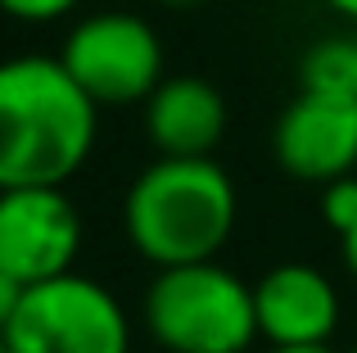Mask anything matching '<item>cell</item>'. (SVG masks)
Returning <instances> with one entry per match:
<instances>
[{"mask_svg":"<svg viewBox=\"0 0 357 353\" xmlns=\"http://www.w3.org/2000/svg\"><path fill=\"white\" fill-rule=\"evenodd\" d=\"M59 63L100 109L145 105L167 77L158 32L127 5L77 18L59 41Z\"/></svg>","mask_w":357,"mask_h":353,"instance_id":"277c9868","label":"cell"},{"mask_svg":"<svg viewBox=\"0 0 357 353\" xmlns=\"http://www.w3.org/2000/svg\"><path fill=\"white\" fill-rule=\"evenodd\" d=\"M276 168L294 181L331 186L357 172V96L298 91L271 127Z\"/></svg>","mask_w":357,"mask_h":353,"instance_id":"52a82bcc","label":"cell"},{"mask_svg":"<svg viewBox=\"0 0 357 353\" xmlns=\"http://www.w3.org/2000/svg\"><path fill=\"white\" fill-rule=\"evenodd\" d=\"M82 209L68 186H14L0 190V267L18 285H41L77 272Z\"/></svg>","mask_w":357,"mask_h":353,"instance_id":"8992f818","label":"cell"},{"mask_svg":"<svg viewBox=\"0 0 357 353\" xmlns=\"http://www.w3.org/2000/svg\"><path fill=\"white\" fill-rule=\"evenodd\" d=\"M258 336L271 349L331 345L340 331V290L312 263H276L253 281Z\"/></svg>","mask_w":357,"mask_h":353,"instance_id":"ba28073f","label":"cell"},{"mask_svg":"<svg viewBox=\"0 0 357 353\" xmlns=\"http://www.w3.org/2000/svg\"><path fill=\"white\" fill-rule=\"evenodd\" d=\"M349 353H357V345H353V349H349Z\"/></svg>","mask_w":357,"mask_h":353,"instance_id":"ffe728a7","label":"cell"},{"mask_svg":"<svg viewBox=\"0 0 357 353\" xmlns=\"http://www.w3.org/2000/svg\"><path fill=\"white\" fill-rule=\"evenodd\" d=\"M82 0H0V14L18 23H59L77 9Z\"/></svg>","mask_w":357,"mask_h":353,"instance_id":"7c38bea8","label":"cell"},{"mask_svg":"<svg viewBox=\"0 0 357 353\" xmlns=\"http://www.w3.org/2000/svg\"><path fill=\"white\" fill-rule=\"evenodd\" d=\"M145 136L163 159H213L227 136V100L208 77L176 73L145 100Z\"/></svg>","mask_w":357,"mask_h":353,"instance_id":"9c48e42d","label":"cell"},{"mask_svg":"<svg viewBox=\"0 0 357 353\" xmlns=\"http://www.w3.org/2000/svg\"><path fill=\"white\" fill-rule=\"evenodd\" d=\"M321 5L335 9L340 18H353V23H357V0H321Z\"/></svg>","mask_w":357,"mask_h":353,"instance_id":"9a60e30c","label":"cell"},{"mask_svg":"<svg viewBox=\"0 0 357 353\" xmlns=\"http://www.w3.org/2000/svg\"><path fill=\"white\" fill-rule=\"evenodd\" d=\"M262 353H335V349H331V345H312V349H271V345H267Z\"/></svg>","mask_w":357,"mask_h":353,"instance_id":"2e32d148","label":"cell"},{"mask_svg":"<svg viewBox=\"0 0 357 353\" xmlns=\"http://www.w3.org/2000/svg\"><path fill=\"white\" fill-rule=\"evenodd\" d=\"M18 299H23V285L14 281V276L0 267V336H5V326L14 322V308H18Z\"/></svg>","mask_w":357,"mask_h":353,"instance_id":"4fadbf2b","label":"cell"},{"mask_svg":"<svg viewBox=\"0 0 357 353\" xmlns=\"http://www.w3.org/2000/svg\"><path fill=\"white\" fill-rule=\"evenodd\" d=\"M321 222L340 240L357 231V176H340V181L321 186Z\"/></svg>","mask_w":357,"mask_h":353,"instance_id":"8fae6325","label":"cell"},{"mask_svg":"<svg viewBox=\"0 0 357 353\" xmlns=\"http://www.w3.org/2000/svg\"><path fill=\"white\" fill-rule=\"evenodd\" d=\"M114 5H127V0H114Z\"/></svg>","mask_w":357,"mask_h":353,"instance_id":"d6986e66","label":"cell"},{"mask_svg":"<svg viewBox=\"0 0 357 353\" xmlns=\"http://www.w3.org/2000/svg\"><path fill=\"white\" fill-rule=\"evenodd\" d=\"M298 91L357 96V36H326L298 63Z\"/></svg>","mask_w":357,"mask_h":353,"instance_id":"30bf717a","label":"cell"},{"mask_svg":"<svg viewBox=\"0 0 357 353\" xmlns=\"http://www.w3.org/2000/svg\"><path fill=\"white\" fill-rule=\"evenodd\" d=\"M9 353H131V317L96 276H54L27 285L5 326Z\"/></svg>","mask_w":357,"mask_h":353,"instance_id":"5b68a950","label":"cell"},{"mask_svg":"<svg viewBox=\"0 0 357 353\" xmlns=\"http://www.w3.org/2000/svg\"><path fill=\"white\" fill-rule=\"evenodd\" d=\"M0 353H9V345H5V336H0Z\"/></svg>","mask_w":357,"mask_h":353,"instance_id":"ac0fdd59","label":"cell"},{"mask_svg":"<svg viewBox=\"0 0 357 353\" xmlns=\"http://www.w3.org/2000/svg\"><path fill=\"white\" fill-rule=\"evenodd\" d=\"M240 222V190L218 159H163L136 172L122 200L127 245L149 267L208 263Z\"/></svg>","mask_w":357,"mask_h":353,"instance_id":"7a4b0ae2","label":"cell"},{"mask_svg":"<svg viewBox=\"0 0 357 353\" xmlns=\"http://www.w3.org/2000/svg\"><path fill=\"white\" fill-rule=\"evenodd\" d=\"M140 322L163 353H249L262 340L253 281L218 258L158 267L140 299Z\"/></svg>","mask_w":357,"mask_h":353,"instance_id":"3957f363","label":"cell"},{"mask_svg":"<svg viewBox=\"0 0 357 353\" xmlns=\"http://www.w3.org/2000/svg\"><path fill=\"white\" fill-rule=\"evenodd\" d=\"M100 136V105L59 54L0 59V190L68 186Z\"/></svg>","mask_w":357,"mask_h":353,"instance_id":"6da1fadb","label":"cell"},{"mask_svg":"<svg viewBox=\"0 0 357 353\" xmlns=\"http://www.w3.org/2000/svg\"><path fill=\"white\" fill-rule=\"evenodd\" d=\"M158 5H172V9H185V5H199V0H158Z\"/></svg>","mask_w":357,"mask_h":353,"instance_id":"e0dca14e","label":"cell"},{"mask_svg":"<svg viewBox=\"0 0 357 353\" xmlns=\"http://www.w3.org/2000/svg\"><path fill=\"white\" fill-rule=\"evenodd\" d=\"M340 245H344V267H349V276L357 281V231H349Z\"/></svg>","mask_w":357,"mask_h":353,"instance_id":"5bb4252c","label":"cell"}]
</instances>
